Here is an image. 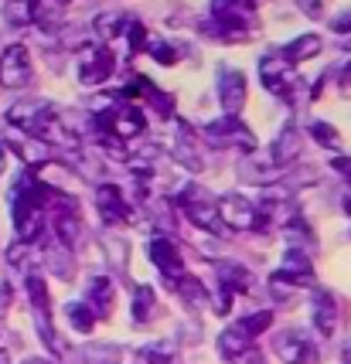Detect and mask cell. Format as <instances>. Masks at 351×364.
Returning a JSON list of instances; mask_svg holds the SVG:
<instances>
[{
    "mask_svg": "<svg viewBox=\"0 0 351 364\" xmlns=\"http://www.w3.org/2000/svg\"><path fill=\"white\" fill-rule=\"evenodd\" d=\"M177 211L201 232H211L219 238H229V228H225L222 215H219V198H211L201 184H184V191L177 194Z\"/></svg>",
    "mask_w": 351,
    "mask_h": 364,
    "instance_id": "obj_1",
    "label": "cell"
},
{
    "mask_svg": "<svg viewBox=\"0 0 351 364\" xmlns=\"http://www.w3.org/2000/svg\"><path fill=\"white\" fill-rule=\"evenodd\" d=\"M28 300H31V314H34V327H38V337L48 344L51 354L65 358V341L58 337L55 323H51V296L48 286L41 276H28Z\"/></svg>",
    "mask_w": 351,
    "mask_h": 364,
    "instance_id": "obj_2",
    "label": "cell"
},
{
    "mask_svg": "<svg viewBox=\"0 0 351 364\" xmlns=\"http://www.w3.org/2000/svg\"><path fill=\"white\" fill-rule=\"evenodd\" d=\"M297 65H290L283 58V51H270L263 62H259V79H263V89L273 92L283 102H293V89H297Z\"/></svg>",
    "mask_w": 351,
    "mask_h": 364,
    "instance_id": "obj_3",
    "label": "cell"
},
{
    "mask_svg": "<svg viewBox=\"0 0 351 364\" xmlns=\"http://www.w3.org/2000/svg\"><path fill=\"white\" fill-rule=\"evenodd\" d=\"M116 72V55L110 45H96V41H85L79 45V82L82 85H103L112 79Z\"/></svg>",
    "mask_w": 351,
    "mask_h": 364,
    "instance_id": "obj_4",
    "label": "cell"
},
{
    "mask_svg": "<svg viewBox=\"0 0 351 364\" xmlns=\"http://www.w3.org/2000/svg\"><path fill=\"white\" fill-rule=\"evenodd\" d=\"M205 140L211 143V146H232V150H242V154H253L256 150L253 129L246 127L239 116H222V119L208 123Z\"/></svg>",
    "mask_w": 351,
    "mask_h": 364,
    "instance_id": "obj_5",
    "label": "cell"
},
{
    "mask_svg": "<svg viewBox=\"0 0 351 364\" xmlns=\"http://www.w3.org/2000/svg\"><path fill=\"white\" fill-rule=\"evenodd\" d=\"M48 211H51V235L58 238V245L62 249H75L82 242V235H85V228H82V218L79 211L72 208V201L65 194H58Z\"/></svg>",
    "mask_w": 351,
    "mask_h": 364,
    "instance_id": "obj_6",
    "label": "cell"
},
{
    "mask_svg": "<svg viewBox=\"0 0 351 364\" xmlns=\"http://www.w3.org/2000/svg\"><path fill=\"white\" fill-rule=\"evenodd\" d=\"M31 51L28 45H7L0 55V85L4 89H24L31 82Z\"/></svg>",
    "mask_w": 351,
    "mask_h": 364,
    "instance_id": "obj_7",
    "label": "cell"
},
{
    "mask_svg": "<svg viewBox=\"0 0 351 364\" xmlns=\"http://www.w3.org/2000/svg\"><path fill=\"white\" fill-rule=\"evenodd\" d=\"M249 31H253L249 11H239V7H229V4H219V0H215V7H211V24H208V34H215V38H225V41H232V38H246Z\"/></svg>",
    "mask_w": 351,
    "mask_h": 364,
    "instance_id": "obj_8",
    "label": "cell"
},
{
    "mask_svg": "<svg viewBox=\"0 0 351 364\" xmlns=\"http://www.w3.org/2000/svg\"><path fill=\"white\" fill-rule=\"evenodd\" d=\"M273 350L280 354L283 364H310L318 358L314 341H310L303 331H297V327H287V331L276 333V337H273Z\"/></svg>",
    "mask_w": 351,
    "mask_h": 364,
    "instance_id": "obj_9",
    "label": "cell"
},
{
    "mask_svg": "<svg viewBox=\"0 0 351 364\" xmlns=\"http://www.w3.org/2000/svg\"><path fill=\"white\" fill-rule=\"evenodd\" d=\"M147 252H150V262L164 272V279H167V283H174L177 276H184V255H181V249H177V242L171 235L150 238Z\"/></svg>",
    "mask_w": 351,
    "mask_h": 364,
    "instance_id": "obj_10",
    "label": "cell"
},
{
    "mask_svg": "<svg viewBox=\"0 0 351 364\" xmlns=\"http://www.w3.org/2000/svg\"><path fill=\"white\" fill-rule=\"evenodd\" d=\"M96 205H99V218L106 225H123L133 218V205H130L127 194L116 188V184H99Z\"/></svg>",
    "mask_w": 351,
    "mask_h": 364,
    "instance_id": "obj_11",
    "label": "cell"
},
{
    "mask_svg": "<svg viewBox=\"0 0 351 364\" xmlns=\"http://www.w3.org/2000/svg\"><path fill=\"white\" fill-rule=\"evenodd\" d=\"M246 75L236 72V68H222L219 72V102H222V112L225 116H239L242 106H246Z\"/></svg>",
    "mask_w": 351,
    "mask_h": 364,
    "instance_id": "obj_12",
    "label": "cell"
},
{
    "mask_svg": "<svg viewBox=\"0 0 351 364\" xmlns=\"http://www.w3.org/2000/svg\"><path fill=\"white\" fill-rule=\"evenodd\" d=\"M219 215H222V222L229 232H232V228L253 232V225H256V205H249V201H246L242 194H236V191H229V194L219 198Z\"/></svg>",
    "mask_w": 351,
    "mask_h": 364,
    "instance_id": "obj_13",
    "label": "cell"
},
{
    "mask_svg": "<svg viewBox=\"0 0 351 364\" xmlns=\"http://www.w3.org/2000/svg\"><path fill=\"white\" fill-rule=\"evenodd\" d=\"M110 129H112V136H120V140L127 143V140H137V136H144L147 133V116L140 106H120V109L110 116Z\"/></svg>",
    "mask_w": 351,
    "mask_h": 364,
    "instance_id": "obj_14",
    "label": "cell"
},
{
    "mask_svg": "<svg viewBox=\"0 0 351 364\" xmlns=\"http://www.w3.org/2000/svg\"><path fill=\"white\" fill-rule=\"evenodd\" d=\"M85 303L93 306V314H96V317H103V320L110 317L112 306H116V286H112L110 276H103V272H99V276L89 279V286H85Z\"/></svg>",
    "mask_w": 351,
    "mask_h": 364,
    "instance_id": "obj_15",
    "label": "cell"
},
{
    "mask_svg": "<svg viewBox=\"0 0 351 364\" xmlns=\"http://www.w3.org/2000/svg\"><path fill=\"white\" fill-rule=\"evenodd\" d=\"M297 154H300V129L293 127V123H287V127L280 129V136L270 143V164L273 167H287V164H293L297 160Z\"/></svg>",
    "mask_w": 351,
    "mask_h": 364,
    "instance_id": "obj_16",
    "label": "cell"
},
{
    "mask_svg": "<svg viewBox=\"0 0 351 364\" xmlns=\"http://www.w3.org/2000/svg\"><path fill=\"white\" fill-rule=\"evenodd\" d=\"M7 143L17 150V157L24 160L28 167H34V171H38V167H45V164L51 160V146H48V143L34 140V136H28V133H11V136H7Z\"/></svg>",
    "mask_w": 351,
    "mask_h": 364,
    "instance_id": "obj_17",
    "label": "cell"
},
{
    "mask_svg": "<svg viewBox=\"0 0 351 364\" xmlns=\"http://www.w3.org/2000/svg\"><path fill=\"white\" fill-rule=\"evenodd\" d=\"M314 327L320 331V337H331L337 331V300L328 289H314Z\"/></svg>",
    "mask_w": 351,
    "mask_h": 364,
    "instance_id": "obj_18",
    "label": "cell"
},
{
    "mask_svg": "<svg viewBox=\"0 0 351 364\" xmlns=\"http://www.w3.org/2000/svg\"><path fill=\"white\" fill-rule=\"evenodd\" d=\"M215 272H219V286H222V289H229L232 296H236V293H249V286H253L249 269H246V266H239V262H219V266H215Z\"/></svg>",
    "mask_w": 351,
    "mask_h": 364,
    "instance_id": "obj_19",
    "label": "cell"
},
{
    "mask_svg": "<svg viewBox=\"0 0 351 364\" xmlns=\"http://www.w3.org/2000/svg\"><path fill=\"white\" fill-rule=\"evenodd\" d=\"M283 276H290L297 286L303 283H310L314 279V266H310V259H307V252L303 249H290L287 255H283Z\"/></svg>",
    "mask_w": 351,
    "mask_h": 364,
    "instance_id": "obj_20",
    "label": "cell"
},
{
    "mask_svg": "<svg viewBox=\"0 0 351 364\" xmlns=\"http://www.w3.org/2000/svg\"><path fill=\"white\" fill-rule=\"evenodd\" d=\"M280 51H283V58H287L290 65L310 62V58L320 51V38H318V34H300L297 41H290V45L280 48Z\"/></svg>",
    "mask_w": 351,
    "mask_h": 364,
    "instance_id": "obj_21",
    "label": "cell"
},
{
    "mask_svg": "<svg viewBox=\"0 0 351 364\" xmlns=\"http://www.w3.org/2000/svg\"><path fill=\"white\" fill-rule=\"evenodd\" d=\"M270 323H273L270 310H256V314H249V317H239V323H232V327H236L246 341H256L259 333L270 331Z\"/></svg>",
    "mask_w": 351,
    "mask_h": 364,
    "instance_id": "obj_22",
    "label": "cell"
},
{
    "mask_svg": "<svg viewBox=\"0 0 351 364\" xmlns=\"http://www.w3.org/2000/svg\"><path fill=\"white\" fill-rule=\"evenodd\" d=\"M154 310H157V293L150 286H137L133 289V320L147 323V320L154 317Z\"/></svg>",
    "mask_w": 351,
    "mask_h": 364,
    "instance_id": "obj_23",
    "label": "cell"
},
{
    "mask_svg": "<svg viewBox=\"0 0 351 364\" xmlns=\"http://www.w3.org/2000/svg\"><path fill=\"white\" fill-rule=\"evenodd\" d=\"M82 361L85 364H123V350L116 344H85L82 348Z\"/></svg>",
    "mask_w": 351,
    "mask_h": 364,
    "instance_id": "obj_24",
    "label": "cell"
},
{
    "mask_svg": "<svg viewBox=\"0 0 351 364\" xmlns=\"http://www.w3.org/2000/svg\"><path fill=\"white\" fill-rule=\"evenodd\" d=\"M171 286H177V293H181V300L184 303H194V306H205L208 303V289L201 286V279H194V276H177Z\"/></svg>",
    "mask_w": 351,
    "mask_h": 364,
    "instance_id": "obj_25",
    "label": "cell"
},
{
    "mask_svg": "<svg viewBox=\"0 0 351 364\" xmlns=\"http://www.w3.org/2000/svg\"><path fill=\"white\" fill-rule=\"evenodd\" d=\"M65 317H68V323L79 333H93V327H96V320H99L89 303H68L65 306Z\"/></svg>",
    "mask_w": 351,
    "mask_h": 364,
    "instance_id": "obj_26",
    "label": "cell"
},
{
    "mask_svg": "<svg viewBox=\"0 0 351 364\" xmlns=\"http://www.w3.org/2000/svg\"><path fill=\"white\" fill-rule=\"evenodd\" d=\"M127 21L130 17L127 14H96V21H93V28H96V34L103 38V45L106 41H112L116 34H123V28H127Z\"/></svg>",
    "mask_w": 351,
    "mask_h": 364,
    "instance_id": "obj_27",
    "label": "cell"
},
{
    "mask_svg": "<svg viewBox=\"0 0 351 364\" xmlns=\"http://www.w3.org/2000/svg\"><path fill=\"white\" fill-rule=\"evenodd\" d=\"M4 17L17 24V28H24V24H34V0H7L4 4Z\"/></svg>",
    "mask_w": 351,
    "mask_h": 364,
    "instance_id": "obj_28",
    "label": "cell"
},
{
    "mask_svg": "<svg viewBox=\"0 0 351 364\" xmlns=\"http://www.w3.org/2000/svg\"><path fill=\"white\" fill-rule=\"evenodd\" d=\"M246 348H253V341H246V337H242L236 327H225V331L219 333V350H222L229 361H232L236 354H242Z\"/></svg>",
    "mask_w": 351,
    "mask_h": 364,
    "instance_id": "obj_29",
    "label": "cell"
},
{
    "mask_svg": "<svg viewBox=\"0 0 351 364\" xmlns=\"http://www.w3.org/2000/svg\"><path fill=\"white\" fill-rule=\"evenodd\" d=\"M123 34H127V48H130V55H137V51H147V45H150V38H147L144 21H137V17H130V21H127V28H123Z\"/></svg>",
    "mask_w": 351,
    "mask_h": 364,
    "instance_id": "obj_30",
    "label": "cell"
},
{
    "mask_svg": "<svg viewBox=\"0 0 351 364\" xmlns=\"http://www.w3.org/2000/svg\"><path fill=\"white\" fill-rule=\"evenodd\" d=\"M310 136L320 143V146H328V150H337V129L331 127V123H324V119H314L310 123Z\"/></svg>",
    "mask_w": 351,
    "mask_h": 364,
    "instance_id": "obj_31",
    "label": "cell"
},
{
    "mask_svg": "<svg viewBox=\"0 0 351 364\" xmlns=\"http://www.w3.org/2000/svg\"><path fill=\"white\" fill-rule=\"evenodd\" d=\"M147 51H150V58H154V62H160V65H174L177 58H181V51H177L171 41H150V45H147Z\"/></svg>",
    "mask_w": 351,
    "mask_h": 364,
    "instance_id": "obj_32",
    "label": "cell"
},
{
    "mask_svg": "<svg viewBox=\"0 0 351 364\" xmlns=\"http://www.w3.org/2000/svg\"><path fill=\"white\" fill-rule=\"evenodd\" d=\"M177 164H184V167H188V171H192V174H198V171H205V160L201 157H194V146L192 143H177Z\"/></svg>",
    "mask_w": 351,
    "mask_h": 364,
    "instance_id": "obj_33",
    "label": "cell"
},
{
    "mask_svg": "<svg viewBox=\"0 0 351 364\" xmlns=\"http://www.w3.org/2000/svg\"><path fill=\"white\" fill-rule=\"evenodd\" d=\"M140 358H144L147 364H171L174 361V350L167 348V344H157V348H144Z\"/></svg>",
    "mask_w": 351,
    "mask_h": 364,
    "instance_id": "obj_34",
    "label": "cell"
},
{
    "mask_svg": "<svg viewBox=\"0 0 351 364\" xmlns=\"http://www.w3.org/2000/svg\"><path fill=\"white\" fill-rule=\"evenodd\" d=\"M229 364H266V354H263L259 348H246L242 354H236Z\"/></svg>",
    "mask_w": 351,
    "mask_h": 364,
    "instance_id": "obj_35",
    "label": "cell"
},
{
    "mask_svg": "<svg viewBox=\"0 0 351 364\" xmlns=\"http://www.w3.org/2000/svg\"><path fill=\"white\" fill-rule=\"evenodd\" d=\"M297 7H300L303 17H310V21H320V17H324V0H297Z\"/></svg>",
    "mask_w": 351,
    "mask_h": 364,
    "instance_id": "obj_36",
    "label": "cell"
},
{
    "mask_svg": "<svg viewBox=\"0 0 351 364\" xmlns=\"http://www.w3.org/2000/svg\"><path fill=\"white\" fill-rule=\"evenodd\" d=\"M24 259H28V245H24V242H14V245L7 249V262H11V266H21Z\"/></svg>",
    "mask_w": 351,
    "mask_h": 364,
    "instance_id": "obj_37",
    "label": "cell"
},
{
    "mask_svg": "<svg viewBox=\"0 0 351 364\" xmlns=\"http://www.w3.org/2000/svg\"><path fill=\"white\" fill-rule=\"evenodd\" d=\"M331 31H337V34H351V11H341L337 17H331Z\"/></svg>",
    "mask_w": 351,
    "mask_h": 364,
    "instance_id": "obj_38",
    "label": "cell"
},
{
    "mask_svg": "<svg viewBox=\"0 0 351 364\" xmlns=\"http://www.w3.org/2000/svg\"><path fill=\"white\" fill-rule=\"evenodd\" d=\"M331 167H335L337 174H345L351 181V157H335V160H331Z\"/></svg>",
    "mask_w": 351,
    "mask_h": 364,
    "instance_id": "obj_39",
    "label": "cell"
},
{
    "mask_svg": "<svg viewBox=\"0 0 351 364\" xmlns=\"http://www.w3.org/2000/svg\"><path fill=\"white\" fill-rule=\"evenodd\" d=\"M219 4H229V7H239V11H249V14H253V7H256V0H219Z\"/></svg>",
    "mask_w": 351,
    "mask_h": 364,
    "instance_id": "obj_40",
    "label": "cell"
},
{
    "mask_svg": "<svg viewBox=\"0 0 351 364\" xmlns=\"http://www.w3.org/2000/svg\"><path fill=\"white\" fill-rule=\"evenodd\" d=\"M337 85H341V89H348V85H351V62L337 72Z\"/></svg>",
    "mask_w": 351,
    "mask_h": 364,
    "instance_id": "obj_41",
    "label": "cell"
},
{
    "mask_svg": "<svg viewBox=\"0 0 351 364\" xmlns=\"http://www.w3.org/2000/svg\"><path fill=\"white\" fill-rule=\"evenodd\" d=\"M4 167H7V143H0V174H4Z\"/></svg>",
    "mask_w": 351,
    "mask_h": 364,
    "instance_id": "obj_42",
    "label": "cell"
},
{
    "mask_svg": "<svg viewBox=\"0 0 351 364\" xmlns=\"http://www.w3.org/2000/svg\"><path fill=\"white\" fill-rule=\"evenodd\" d=\"M0 364H11V354H7V350H0Z\"/></svg>",
    "mask_w": 351,
    "mask_h": 364,
    "instance_id": "obj_43",
    "label": "cell"
},
{
    "mask_svg": "<svg viewBox=\"0 0 351 364\" xmlns=\"http://www.w3.org/2000/svg\"><path fill=\"white\" fill-rule=\"evenodd\" d=\"M24 364H48V361H45V358H28Z\"/></svg>",
    "mask_w": 351,
    "mask_h": 364,
    "instance_id": "obj_44",
    "label": "cell"
},
{
    "mask_svg": "<svg viewBox=\"0 0 351 364\" xmlns=\"http://www.w3.org/2000/svg\"><path fill=\"white\" fill-rule=\"evenodd\" d=\"M341 358H345V364H351V344L345 348V354H341Z\"/></svg>",
    "mask_w": 351,
    "mask_h": 364,
    "instance_id": "obj_45",
    "label": "cell"
},
{
    "mask_svg": "<svg viewBox=\"0 0 351 364\" xmlns=\"http://www.w3.org/2000/svg\"><path fill=\"white\" fill-rule=\"evenodd\" d=\"M345 215H351V198H345Z\"/></svg>",
    "mask_w": 351,
    "mask_h": 364,
    "instance_id": "obj_46",
    "label": "cell"
},
{
    "mask_svg": "<svg viewBox=\"0 0 351 364\" xmlns=\"http://www.w3.org/2000/svg\"><path fill=\"white\" fill-rule=\"evenodd\" d=\"M58 4H68V0H58Z\"/></svg>",
    "mask_w": 351,
    "mask_h": 364,
    "instance_id": "obj_47",
    "label": "cell"
},
{
    "mask_svg": "<svg viewBox=\"0 0 351 364\" xmlns=\"http://www.w3.org/2000/svg\"><path fill=\"white\" fill-rule=\"evenodd\" d=\"M345 48H351V45H345Z\"/></svg>",
    "mask_w": 351,
    "mask_h": 364,
    "instance_id": "obj_48",
    "label": "cell"
}]
</instances>
